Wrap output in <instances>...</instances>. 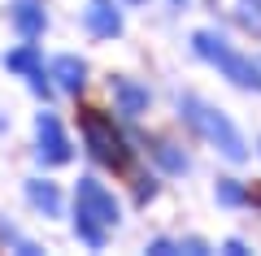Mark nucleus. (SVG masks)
Masks as SVG:
<instances>
[{"label":"nucleus","instance_id":"nucleus-2","mask_svg":"<svg viewBox=\"0 0 261 256\" xmlns=\"http://www.w3.org/2000/svg\"><path fill=\"white\" fill-rule=\"evenodd\" d=\"M178 109H183L187 126H192L196 135H205L214 148H222V156H231V161H244V156H248V148H244L240 130H235V126H231V122H226L218 109H209L205 100H196V96H183V100H178Z\"/></svg>","mask_w":261,"mask_h":256},{"label":"nucleus","instance_id":"nucleus-17","mask_svg":"<svg viewBox=\"0 0 261 256\" xmlns=\"http://www.w3.org/2000/svg\"><path fill=\"white\" fill-rule=\"evenodd\" d=\"M130 5H144V0H130Z\"/></svg>","mask_w":261,"mask_h":256},{"label":"nucleus","instance_id":"nucleus-6","mask_svg":"<svg viewBox=\"0 0 261 256\" xmlns=\"http://www.w3.org/2000/svg\"><path fill=\"white\" fill-rule=\"evenodd\" d=\"M83 26L92 31L96 39H113V35H122V13H118V5H113V0H87Z\"/></svg>","mask_w":261,"mask_h":256},{"label":"nucleus","instance_id":"nucleus-8","mask_svg":"<svg viewBox=\"0 0 261 256\" xmlns=\"http://www.w3.org/2000/svg\"><path fill=\"white\" fill-rule=\"evenodd\" d=\"M113 100H118L122 118H140V113H148V87L130 78H113Z\"/></svg>","mask_w":261,"mask_h":256},{"label":"nucleus","instance_id":"nucleus-16","mask_svg":"<svg viewBox=\"0 0 261 256\" xmlns=\"http://www.w3.org/2000/svg\"><path fill=\"white\" fill-rule=\"evenodd\" d=\"M252 200H257V204H261V191H257V195H252Z\"/></svg>","mask_w":261,"mask_h":256},{"label":"nucleus","instance_id":"nucleus-13","mask_svg":"<svg viewBox=\"0 0 261 256\" xmlns=\"http://www.w3.org/2000/svg\"><path fill=\"white\" fill-rule=\"evenodd\" d=\"M235 18H240L244 31L261 35V0H240V5H235Z\"/></svg>","mask_w":261,"mask_h":256},{"label":"nucleus","instance_id":"nucleus-1","mask_svg":"<svg viewBox=\"0 0 261 256\" xmlns=\"http://www.w3.org/2000/svg\"><path fill=\"white\" fill-rule=\"evenodd\" d=\"M118 226V200L105 183L96 178H79L74 187V235L87 247H105V230Z\"/></svg>","mask_w":261,"mask_h":256},{"label":"nucleus","instance_id":"nucleus-15","mask_svg":"<svg viewBox=\"0 0 261 256\" xmlns=\"http://www.w3.org/2000/svg\"><path fill=\"white\" fill-rule=\"evenodd\" d=\"M170 5H174V9H178V5H187V0H170Z\"/></svg>","mask_w":261,"mask_h":256},{"label":"nucleus","instance_id":"nucleus-4","mask_svg":"<svg viewBox=\"0 0 261 256\" xmlns=\"http://www.w3.org/2000/svg\"><path fill=\"white\" fill-rule=\"evenodd\" d=\"M196 52L205 56V61H214L218 70H222L226 78H235L240 87H261V65L248 61V56H240V52H231V48H226L218 35L200 31V35H196Z\"/></svg>","mask_w":261,"mask_h":256},{"label":"nucleus","instance_id":"nucleus-11","mask_svg":"<svg viewBox=\"0 0 261 256\" xmlns=\"http://www.w3.org/2000/svg\"><path fill=\"white\" fill-rule=\"evenodd\" d=\"M5 65H9L13 74H35V70H44V61H39V48L35 44H22L18 52H5Z\"/></svg>","mask_w":261,"mask_h":256},{"label":"nucleus","instance_id":"nucleus-9","mask_svg":"<svg viewBox=\"0 0 261 256\" xmlns=\"http://www.w3.org/2000/svg\"><path fill=\"white\" fill-rule=\"evenodd\" d=\"M48 78H57L61 92H79V87L87 82V65L79 61L74 52H61V56L53 61V70H48Z\"/></svg>","mask_w":261,"mask_h":256},{"label":"nucleus","instance_id":"nucleus-5","mask_svg":"<svg viewBox=\"0 0 261 256\" xmlns=\"http://www.w3.org/2000/svg\"><path fill=\"white\" fill-rule=\"evenodd\" d=\"M35 139H39V161L44 165H65L70 156H74V148H70V139H65L61 122L53 118V113H39L35 118Z\"/></svg>","mask_w":261,"mask_h":256},{"label":"nucleus","instance_id":"nucleus-12","mask_svg":"<svg viewBox=\"0 0 261 256\" xmlns=\"http://www.w3.org/2000/svg\"><path fill=\"white\" fill-rule=\"evenodd\" d=\"M152 156L166 165L170 174H187V156L174 152V144H166V139H152Z\"/></svg>","mask_w":261,"mask_h":256},{"label":"nucleus","instance_id":"nucleus-3","mask_svg":"<svg viewBox=\"0 0 261 256\" xmlns=\"http://www.w3.org/2000/svg\"><path fill=\"white\" fill-rule=\"evenodd\" d=\"M79 126H83V139H87V152L96 156L100 165L109 169H130V148L122 139V130L113 126V118H105L100 109H83L79 113Z\"/></svg>","mask_w":261,"mask_h":256},{"label":"nucleus","instance_id":"nucleus-7","mask_svg":"<svg viewBox=\"0 0 261 256\" xmlns=\"http://www.w3.org/2000/svg\"><path fill=\"white\" fill-rule=\"evenodd\" d=\"M9 22L22 39H39L48 26V13H44V0H13L9 9Z\"/></svg>","mask_w":261,"mask_h":256},{"label":"nucleus","instance_id":"nucleus-14","mask_svg":"<svg viewBox=\"0 0 261 256\" xmlns=\"http://www.w3.org/2000/svg\"><path fill=\"white\" fill-rule=\"evenodd\" d=\"M218 200H222V204H244L248 195H244V187H240V183L222 178V183H218Z\"/></svg>","mask_w":261,"mask_h":256},{"label":"nucleus","instance_id":"nucleus-10","mask_svg":"<svg viewBox=\"0 0 261 256\" xmlns=\"http://www.w3.org/2000/svg\"><path fill=\"white\" fill-rule=\"evenodd\" d=\"M27 200L35 204L44 217H61V191H57V183H48V178H31L27 183Z\"/></svg>","mask_w":261,"mask_h":256}]
</instances>
